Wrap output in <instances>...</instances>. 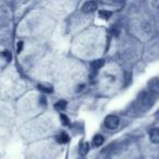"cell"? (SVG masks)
I'll use <instances>...</instances> for the list:
<instances>
[{"label": "cell", "mask_w": 159, "mask_h": 159, "mask_svg": "<svg viewBox=\"0 0 159 159\" xmlns=\"http://www.w3.org/2000/svg\"><path fill=\"white\" fill-rule=\"evenodd\" d=\"M120 119L118 116L116 115H109L105 119V125L109 129V130H116L119 126Z\"/></svg>", "instance_id": "cell-1"}, {"label": "cell", "mask_w": 159, "mask_h": 159, "mask_svg": "<svg viewBox=\"0 0 159 159\" xmlns=\"http://www.w3.org/2000/svg\"><path fill=\"white\" fill-rule=\"evenodd\" d=\"M3 56H5V57L7 58L8 61H10V60H11V53H10V51L6 50L5 52H3Z\"/></svg>", "instance_id": "cell-14"}, {"label": "cell", "mask_w": 159, "mask_h": 159, "mask_svg": "<svg viewBox=\"0 0 159 159\" xmlns=\"http://www.w3.org/2000/svg\"><path fill=\"white\" fill-rule=\"evenodd\" d=\"M40 105L42 106H45L46 105V98H45V96H40Z\"/></svg>", "instance_id": "cell-15"}, {"label": "cell", "mask_w": 159, "mask_h": 159, "mask_svg": "<svg viewBox=\"0 0 159 159\" xmlns=\"http://www.w3.org/2000/svg\"><path fill=\"white\" fill-rule=\"evenodd\" d=\"M56 109H58V110H64V109L66 108V100H60V102H58L57 104L55 105Z\"/></svg>", "instance_id": "cell-10"}, {"label": "cell", "mask_w": 159, "mask_h": 159, "mask_svg": "<svg viewBox=\"0 0 159 159\" xmlns=\"http://www.w3.org/2000/svg\"><path fill=\"white\" fill-rule=\"evenodd\" d=\"M38 89L39 91H42L45 94H51L52 93V87L50 86H46V85H38Z\"/></svg>", "instance_id": "cell-9"}, {"label": "cell", "mask_w": 159, "mask_h": 159, "mask_svg": "<svg viewBox=\"0 0 159 159\" xmlns=\"http://www.w3.org/2000/svg\"><path fill=\"white\" fill-rule=\"evenodd\" d=\"M22 48H23V42H19L18 43V46H16V50H18L19 53L22 51Z\"/></svg>", "instance_id": "cell-13"}, {"label": "cell", "mask_w": 159, "mask_h": 159, "mask_svg": "<svg viewBox=\"0 0 159 159\" xmlns=\"http://www.w3.org/2000/svg\"><path fill=\"white\" fill-rule=\"evenodd\" d=\"M96 9H97V2L96 1H86L82 7L84 13H92V12L96 11Z\"/></svg>", "instance_id": "cell-2"}, {"label": "cell", "mask_w": 159, "mask_h": 159, "mask_svg": "<svg viewBox=\"0 0 159 159\" xmlns=\"http://www.w3.org/2000/svg\"><path fill=\"white\" fill-rule=\"evenodd\" d=\"M89 143H84L82 146H81V148H80V154L82 155V156H85V155L89 152Z\"/></svg>", "instance_id": "cell-8"}, {"label": "cell", "mask_w": 159, "mask_h": 159, "mask_svg": "<svg viewBox=\"0 0 159 159\" xmlns=\"http://www.w3.org/2000/svg\"><path fill=\"white\" fill-rule=\"evenodd\" d=\"M60 118H61V121L62 123L64 124V125H70V120H69V118L66 117V115H63V113H61V116H60Z\"/></svg>", "instance_id": "cell-12"}, {"label": "cell", "mask_w": 159, "mask_h": 159, "mask_svg": "<svg viewBox=\"0 0 159 159\" xmlns=\"http://www.w3.org/2000/svg\"><path fill=\"white\" fill-rule=\"evenodd\" d=\"M149 139L154 144L159 143V129H152L149 132Z\"/></svg>", "instance_id": "cell-4"}, {"label": "cell", "mask_w": 159, "mask_h": 159, "mask_svg": "<svg viewBox=\"0 0 159 159\" xmlns=\"http://www.w3.org/2000/svg\"><path fill=\"white\" fill-rule=\"evenodd\" d=\"M105 64V61L102 59H98V60H95V61L92 62L91 66H92V70L93 71H98L99 69H102Z\"/></svg>", "instance_id": "cell-6"}, {"label": "cell", "mask_w": 159, "mask_h": 159, "mask_svg": "<svg viewBox=\"0 0 159 159\" xmlns=\"http://www.w3.org/2000/svg\"><path fill=\"white\" fill-rule=\"evenodd\" d=\"M99 16L102 20H108L111 16V12L107 11V10H102V11H99Z\"/></svg>", "instance_id": "cell-11"}, {"label": "cell", "mask_w": 159, "mask_h": 159, "mask_svg": "<svg viewBox=\"0 0 159 159\" xmlns=\"http://www.w3.org/2000/svg\"><path fill=\"white\" fill-rule=\"evenodd\" d=\"M81 159H84V158H81Z\"/></svg>", "instance_id": "cell-16"}, {"label": "cell", "mask_w": 159, "mask_h": 159, "mask_svg": "<svg viewBox=\"0 0 159 159\" xmlns=\"http://www.w3.org/2000/svg\"><path fill=\"white\" fill-rule=\"evenodd\" d=\"M69 139H70L69 135L66 134V133H64V132L60 133V134H58L57 136H56V141H57L59 144H66V143H68Z\"/></svg>", "instance_id": "cell-5"}, {"label": "cell", "mask_w": 159, "mask_h": 159, "mask_svg": "<svg viewBox=\"0 0 159 159\" xmlns=\"http://www.w3.org/2000/svg\"><path fill=\"white\" fill-rule=\"evenodd\" d=\"M148 89L154 95H159V80L158 79L152 80L148 83Z\"/></svg>", "instance_id": "cell-3"}, {"label": "cell", "mask_w": 159, "mask_h": 159, "mask_svg": "<svg viewBox=\"0 0 159 159\" xmlns=\"http://www.w3.org/2000/svg\"><path fill=\"white\" fill-rule=\"evenodd\" d=\"M104 142H105V137L102 136V135H100V134L95 135V136H94V139H93V143H94V145H95L96 147H99V146H102V144H104Z\"/></svg>", "instance_id": "cell-7"}]
</instances>
